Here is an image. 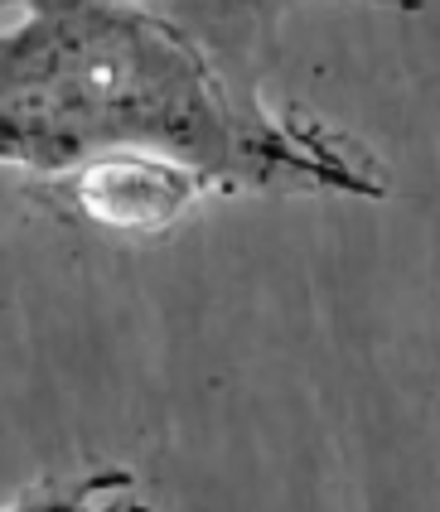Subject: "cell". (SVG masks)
I'll use <instances>...</instances> for the list:
<instances>
[{"label": "cell", "mask_w": 440, "mask_h": 512, "mask_svg": "<svg viewBox=\"0 0 440 512\" xmlns=\"http://www.w3.org/2000/svg\"><path fill=\"white\" fill-rule=\"evenodd\" d=\"M0 512H150L136 498V474L131 469H88L83 479H68V484H44L15 498V503H0Z\"/></svg>", "instance_id": "obj_3"}, {"label": "cell", "mask_w": 440, "mask_h": 512, "mask_svg": "<svg viewBox=\"0 0 440 512\" xmlns=\"http://www.w3.org/2000/svg\"><path fill=\"white\" fill-rule=\"evenodd\" d=\"M0 29V165L68 174L141 150L208 189L378 199L382 179L315 121L271 112L175 20L136 0H10Z\"/></svg>", "instance_id": "obj_1"}, {"label": "cell", "mask_w": 440, "mask_h": 512, "mask_svg": "<svg viewBox=\"0 0 440 512\" xmlns=\"http://www.w3.org/2000/svg\"><path fill=\"white\" fill-rule=\"evenodd\" d=\"M0 5H5V0H0Z\"/></svg>", "instance_id": "obj_5"}, {"label": "cell", "mask_w": 440, "mask_h": 512, "mask_svg": "<svg viewBox=\"0 0 440 512\" xmlns=\"http://www.w3.org/2000/svg\"><path fill=\"white\" fill-rule=\"evenodd\" d=\"M373 5H416V0H373Z\"/></svg>", "instance_id": "obj_4"}, {"label": "cell", "mask_w": 440, "mask_h": 512, "mask_svg": "<svg viewBox=\"0 0 440 512\" xmlns=\"http://www.w3.org/2000/svg\"><path fill=\"white\" fill-rule=\"evenodd\" d=\"M59 179L68 184V199L78 203L83 218L117 232L170 228L199 194H208V184L194 170L160 160V155H141V150L97 155Z\"/></svg>", "instance_id": "obj_2"}]
</instances>
